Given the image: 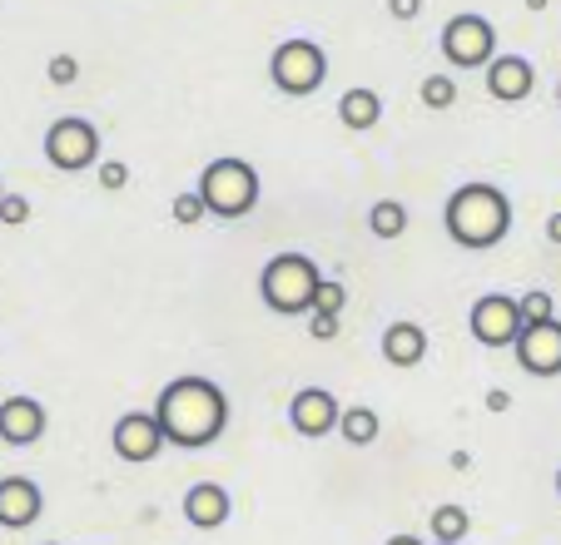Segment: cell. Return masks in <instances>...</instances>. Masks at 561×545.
<instances>
[{
    "label": "cell",
    "instance_id": "cell-1",
    "mask_svg": "<svg viewBox=\"0 0 561 545\" xmlns=\"http://www.w3.org/2000/svg\"><path fill=\"white\" fill-rule=\"evenodd\" d=\"M154 417L164 427V441L170 447H214L229 427V397L219 392V382L209 378H174L170 387L159 392Z\"/></svg>",
    "mask_w": 561,
    "mask_h": 545
},
{
    "label": "cell",
    "instance_id": "cell-2",
    "mask_svg": "<svg viewBox=\"0 0 561 545\" xmlns=\"http://www.w3.org/2000/svg\"><path fill=\"white\" fill-rule=\"evenodd\" d=\"M443 223L453 233V243L462 248H497L512 229V199L497 189V184H462V189L447 199Z\"/></svg>",
    "mask_w": 561,
    "mask_h": 545
},
{
    "label": "cell",
    "instance_id": "cell-3",
    "mask_svg": "<svg viewBox=\"0 0 561 545\" xmlns=\"http://www.w3.org/2000/svg\"><path fill=\"white\" fill-rule=\"evenodd\" d=\"M323 283V272L308 253H278V258L264 263L259 272V298H264L274 313L298 317V313H313V293Z\"/></svg>",
    "mask_w": 561,
    "mask_h": 545
},
{
    "label": "cell",
    "instance_id": "cell-4",
    "mask_svg": "<svg viewBox=\"0 0 561 545\" xmlns=\"http://www.w3.org/2000/svg\"><path fill=\"white\" fill-rule=\"evenodd\" d=\"M199 199L214 219H244L259 204V174L249 159H214L199 174Z\"/></svg>",
    "mask_w": 561,
    "mask_h": 545
},
{
    "label": "cell",
    "instance_id": "cell-5",
    "mask_svg": "<svg viewBox=\"0 0 561 545\" xmlns=\"http://www.w3.org/2000/svg\"><path fill=\"white\" fill-rule=\"evenodd\" d=\"M268 74L284 95H313L318 84L329 80V55L313 40H284L268 60Z\"/></svg>",
    "mask_w": 561,
    "mask_h": 545
},
{
    "label": "cell",
    "instance_id": "cell-6",
    "mask_svg": "<svg viewBox=\"0 0 561 545\" xmlns=\"http://www.w3.org/2000/svg\"><path fill=\"white\" fill-rule=\"evenodd\" d=\"M443 55L447 65H457V70H477V65H492L497 60V25L488 21V15H453V21L443 25Z\"/></svg>",
    "mask_w": 561,
    "mask_h": 545
},
{
    "label": "cell",
    "instance_id": "cell-7",
    "mask_svg": "<svg viewBox=\"0 0 561 545\" xmlns=\"http://www.w3.org/2000/svg\"><path fill=\"white\" fill-rule=\"evenodd\" d=\"M45 159H50L60 174H80L100 159V129L80 115H65L45 129Z\"/></svg>",
    "mask_w": 561,
    "mask_h": 545
},
{
    "label": "cell",
    "instance_id": "cell-8",
    "mask_svg": "<svg viewBox=\"0 0 561 545\" xmlns=\"http://www.w3.org/2000/svg\"><path fill=\"white\" fill-rule=\"evenodd\" d=\"M472 337L482 347H512L522 337V298H507V293H488L472 303Z\"/></svg>",
    "mask_w": 561,
    "mask_h": 545
},
{
    "label": "cell",
    "instance_id": "cell-9",
    "mask_svg": "<svg viewBox=\"0 0 561 545\" xmlns=\"http://www.w3.org/2000/svg\"><path fill=\"white\" fill-rule=\"evenodd\" d=\"M110 441H115L119 462H154L159 447H170L154 411H125V417L115 421V437Z\"/></svg>",
    "mask_w": 561,
    "mask_h": 545
},
{
    "label": "cell",
    "instance_id": "cell-10",
    "mask_svg": "<svg viewBox=\"0 0 561 545\" xmlns=\"http://www.w3.org/2000/svg\"><path fill=\"white\" fill-rule=\"evenodd\" d=\"M512 347H517L522 372H531V378H557V372H561V317H557V323L522 327V337Z\"/></svg>",
    "mask_w": 561,
    "mask_h": 545
},
{
    "label": "cell",
    "instance_id": "cell-11",
    "mask_svg": "<svg viewBox=\"0 0 561 545\" xmlns=\"http://www.w3.org/2000/svg\"><path fill=\"white\" fill-rule=\"evenodd\" d=\"M288 421H294L298 437L318 441V437H329V431H339L343 407H339V397H333L329 387H304L294 397V407H288Z\"/></svg>",
    "mask_w": 561,
    "mask_h": 545
},
{
    "label": "cell",
    "instance_id": "cell-12",
    "mask_svg": "<svg viewBox=\"0 0 561 545\" xmlns=\"http://www.w3.org/2000/svg\"><path fill=\"white\" fill-rule=\"evenodd\" d=\"M537 90V65L527 55H497L488 65V95L502 105H522V100Z\"/></svg>",
    "mask_w": 561,
    "mask_h": 545
},
{
    "label": "cell",
    "instance_id": "cell-13",
    "mask_svg": "<svg viewBox=\"0 0 561 545\" xmlns=\"http://www.w3.org/2000/svg\"><path fill=\"white\" fill-rule=\"evenodd\" d=\"M45 407L35 397H5L0 402V441L5 447H35L45 437Z\"/></svg>",
    "mask_w": 561,
    "mask_h": 545
},
{
    "label": "cell",
    "instance_id": "cell-14",
    "mask_svg": "<svg viewBox=\"0 0 561 545\" xmlns=\"http://www.w3.org/2000/svg\"><path fill=\"white\" fill-rule=\"evenodd\" d=\"M41 511H45V496L31 476H5V482H0V525H5V531L35 525Z\"/></svg>",
    "mask_w": 561,
    "mask_h": 545
},
{
    "label": "cell",
    "instance_id": "cell-15",
    "mask_svg": "<svg viewBox=\"0 0 561 545\" xmlns=\"http://www.w3.org/2000/svg\"><path fill=\"white\" fill-rule=\"evenodd\" d=\"M229 511H233V501L219 482H199L184 496V521H190L194 531H219V525L229 521Z\"/></svg>",
    "mask_w": 561,
    "mask_h": 545
},
{
    "label": "cell",
    "instance_id": "cell-16",
    "mask_svg": "<svg viewBox=\"0 0 561 545\" xmlns=\"http://www.w3.org/2000/svg\"><path fill=\"white\" fill-rule=\"evenodd\" d=\"M382 357H388L392 368H417L427 357V333L417 323H392L382 333Z\"/></svg>",
    "mask_w": 561,
    "mask_h": 545
},
{
    "label": "cell",
    "instance_id": "cell-17",
    "mask_svg": "<svg viewBox=\"0 0 561 545\" xmlns=\"http://www.w3.org/2000/svg\"><path fill=\"white\" fill-rule=\"evenodd\" d=\"M339 119H343L348 129H358V135L378 129V119H382V100H378V90H348V95L339 100Z\"/></svg>",
    "mask_w": 561,
    "mask_h": 545
},
{
    "label": "cell",
    "instance_id": "cell-18",
    "mask_svg": "<svg viewBox=\"0 0 561 545\" xmlns=\"http://www.w3.org/2000/svg\"><path fill=\"white\" fill-rule=\"evenodd\" d=\"M339 431H343V441H348V447H373V441H378V411L373 407H348L343 411V421H339Z\"/></svg>",
    "mask_w": 561,
    "mask_h": 545
},
{
    "label": "cell",
    "instance_id": "cell-19",
    "mask_svg": "<svg viewBox=\"0 0 561 545\" xmlns=\"http://www.w3.org/2000/svg\"><path fill=\"white\" fill-rule=\"evenodd\" d=\"M368 229L378 233V239H403V229H408V209L398 199H378L368 209Z\"/></svg>",
    "mask_w": 561,
    "mask_h": 545
},
{
    "label": "cell",
    "instance_id": "cell-20",
    "mask_svg": "<svg viewBox=\"0 0 561 545\" xmlns=\"http://www.w3.org/2000/svg\"><path fill=\"white\" fill-rule=\"evenodd\" d=\"M467 531H472V515H467V506L447 501V506H437V511H433V541H453L457 545Z\"/></svg>",
    "mask_w": 561,
    "mask_h": 545
},
{
    "label": "cell",
    "instance_id": "cell-21",
    "mask_svg": "<svg viewBox=\"0 0 561 545\" xmlns=\"http://www.w3.org/2000/svg\"><path fill=\"white\" fill-rule=\"evenodd\" d=\"M417 95H423L427 109H453L457 105V84H453V74H427Z\"/></svg>",
    "mask_w": 561,
    "mask_h": 545
},
{
    "label": "cell",
    "instance_id": "cell-22",
    "mask_svg": "<svg viewBox=\"0 0 561 545\" xmlns=\"http://www.w3.org/2000/svg\"><path fill=\"white\" fill-rule=\"evenodd\" d=\"M531 323H557V303H551L547 288L522 293V327H531Z\"/></svg>",
    "mask_w": 561,
    "mask_h": 545
},
{
    "label": "cell",
    "instance_id": "cell-23",
    "mask_svg": "<svg viewBox=\"0 0 561 545\" xmlns=\"http://www.w3.org/2000/svg\"><path fill=\"white\" fill-rule=\"evenodd\" d=\"M343 303H348V288H343L339 278H323V283H318V293H313V313L339 317V313H343Z\"/></svg>",
    "mask_w": 561,
    "mask_h": 545
},
{
    "label": "cell",
    "instance_id": "cell-24",
    "mask_svg": "<svg viewBox=\"0 0 561 545\" xmlns=\"http://www.w3.org/2000/svg\"><path fill=\"white\" fill-rule=\"evenodd\" d=\"M204 213H209V204L199 199V189H190V194H180V199H174V223H184V229H194Z\"/></svg>",
    "mask_w": 561,
    "mask_h": 545
},
{
    "label": "cell",
    "instance_id": "cell-25",
    "mask_svg": "<svg viewBox=\"0 0 561 545\" xmlns=\"http://www.w3.org/2000/svg\"><path fill=\"white\" fill-rule=\"evenodd\" d=\"M0 223H5V229L31 223V199H25V194H5V199H0Z\"/></svg>",
    "mask_w": 561,
    "mask_h": 545
},
{
    "label": "cell",
    "instance_id": "cell-26",
    "mask_svg": "<svg viewBox=\"0 0 561 545\" xmlns=\"http://www.w3.org/2000/svg\"><path fill=\"white\" fill-rule=\"evenodd\" d=\"M45 74H50V84H60L65 90V84L80 80V60H75V55H55V60L45 65Z\"/></svg>",
    "mask_w": 561,
    "mask_h": 545
},
{
    "label": "cell",
    "instance_id": "cell-27",
    "mask_svg": "<svg viewBox=\"0 0 561 545\" xmlns=\"http://www.w3.org/2000/svg\"><path fill=\"white\" fill-rule=\"evenodd\" d=\"M308 333H313V343H333V337H339V317L308 313Z\"/></svg>",
    "mask_w": 561,
    "mask_h": 545
},
{
    "label": "cell",
    "instance_id": "cell-28",
    "mask_svg": "<svg viewBox=\"0 0 561 545\" xmlns=\"http://www.w3.org/2000/svg\"><path fill=\"white\" fill-rule=\"evenodd\" d=\"M100 184H105V189H125V184H129V169L119 164V159H105V164H100Z\"/></svg>",
    "mask_w": 561,
    "mask_h": 545
},
{
    "label": "cell",
    "instance_id": "cell-29",
    "mask_svg": "<svg viewBox=\"0 0 561 545\" xmlns=\"http://www.w3.org/2000/svg\"><path fill=\"white\" fill-rule=\"evenodd\" d=\"M392 21H417V11H423V0H388Z\"/></svg>",
    "mask_w": 561,
    "mask_h": 545
},
{
    "label": "cell",
    "instance_id": "cell-30",
    "mask_svg": "<svg viewBox=\"0 0 561 545\" xmlns=\"http://www.w3.org/2000/svg\"><path fill=\"white\" fill-rule=\"evenodd\" d=\"M488 407H492V411H507V407H512V397L497 387V392H488Z\"/></svg>",
    "mask_w": 561,
    "mask_h": 545
},
{
    "label": "cell",
    "instance_id": "cell-31",
    "mask_svg": "<svg viewBox=\"0 0 561 545\" xmlns=\"http://www.w3.org/2000/svg\"><path fill=\"white\" fill-rule=\"evenodd\" d=\"M547 239L561 243V213H551V219H547Z\"/></svg>",
    "mask_w": 561,
    "mask_h": 545
},
{
    "label": "cell",
    "instance_id": "cell-32",
    "mask_svg": "<svg viewBox=\"0 0 561 545\" xmlns=\"http://www.w3.org/2000/svg\"><path fill=\"white\" fill-rule=\"evenodd\" d=\"M388 545H423V541H417V535H392Z\"/></svg>",
    "mask_w": 561,
    "mask_h": 545
},
{
    "label": "cell",
    "instance_id": "cell-33",
    "mask_svg": "<svg viewBox=\"0 0 561 545\" xmlns=\"http://www.w3.org/2000/svg\"><path fill=\"white\" fill-rule=\"evenodd\" d=\"M527 11H547V0H527Z\"/></svg>",
    "mask_w": 561,
    "mask_h": 545
},
{
    "label": "cell",
    "instance_id": "cell-34",
    "mask_svg": "<svg viewBox=\"0 0 561 545\" xmlns=\"http://www.w3.org/2000/svg\"><path fill=\"white\" fill-rule=\"evenodd\" d=\"M557 491H561V466H557Z\"/></svg>",
    "mask_w": 561,
    "mask_h": 545
},
{
    "label": "cell",
    "instance_id": "cell-35",
    "mask_svg": "<svg viewBox=\"0 0 561 545\" xmlns=\"http://www.w3.org/2000/svg\"><path fill=\"white\" fill-rule=\"evenodd\" d=\"M557 105H561V84H557Z\"/></svg>",
    "mask_w": 561,
    "mask_h": 545
},
{
    "label": "cell",
    "instance_id": "cell-36",
    "mask_svg": "<svg viewBox=\"0 0 561 545\" xmlns=\"http://www.w3.org/2000/svg\"><path fill=\"white\" fill-rule=\"evenodd\" d=\"M433 545H453V541H433Z\"/></svg>",
    "mask_w": 561,
    "mask_h": 545
},
{
    "label": "cell",
    "instance_id": "cell-37",
    "mask_svg": "<svg viewBox=\"0 0 561 545\" xmlns=\"http://www.w3.org/2000/svg\"><path fill=\"white\" fill-rule=\"evenodd\" d=\"M0 199H5V189H0Z\"/></svg>",
    "mask_w": 561,
    "mask_h": 545
}]
</instances>
